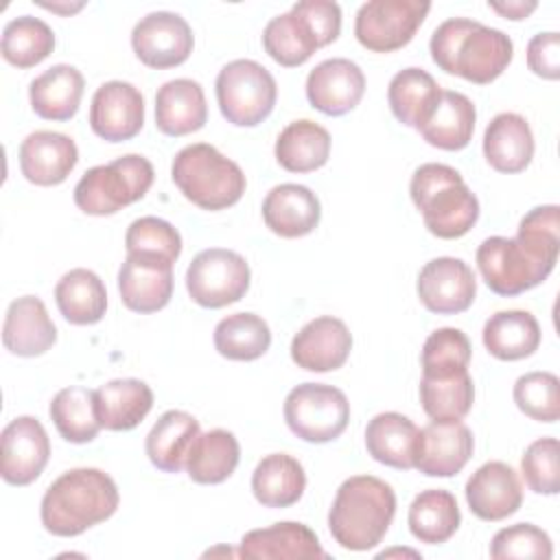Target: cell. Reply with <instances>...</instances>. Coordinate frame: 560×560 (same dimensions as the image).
Masks as SVG:
<instances>
[{
	"label": "cell",
	"instance_id": "ac0fdd59",
	"mask_svg": "<svg viewBox=\"0 0 560 560\" xmlns=\"http://www.w3.org/2000/svg\"><path fill=\"white\" fill-rule=\"evenodd\" d=\"M363 92L365 74L346 57L324 59L306 77V98L313 109L326 116L352 112L361 103Z\"/></svg>",
	"mask_w": 560,
	"mask_h": 560
},
{
	"label": "cell",
	"instance_id": "e575fe53",
	"mask_svg": "<svg viewBox=\"0 0 560 560\" xmlns=\"http://www.w3.org/2000/svg\"><path fill=\"white\" fill-rule=\"evenodd\" d=\"M55 302L66 322L74 326H90L103 319L107 291L92 269L77 267L59 278L55 287Z\"/></svg>",
	"mask_w": 560,
	"mask_h": 560
},
{
	"label": "cell",
	"instance_id": "44dd1931",
	"mask_svg": "<svg viewBox=\"0 0 560 560\" xmlns=\"http://www.w3.org/2000/svg\"><path fill=\"white\" fill-rule=\"evenodd\" d=\"M466 501L481 521H503L523 503V486L505 462H486L466 481Z\"/></svg>",
	"mask_w": 560,
	"mask_h": 560
},
{
	"label": "cell",
	"instance_id": "f6af8a7d",
	"mask_svg": "<svg viewBox=\"0 0 560 560\" xmlns=\"http://www.w3.org/2000/svg\"><path fill=\"white\" fill-rule=\"evenodd\" d=\"M516 407L538 422H556L560 418V381L553 372H527L514 383Z\"/></svg>",
	"mask_w": 560,
	"mask_h": 560
},
{
	"label": "cell",
	"instance_id": "ba28073f",
	"mask_svg": "<svg viewBox=\"0 0 560 560\" xmlns=\"http://www.w3.org/2000/svg\"><path fill=\"white\" fill-rule=\"evenodd\" d=\"M477 267L483 282L497 295H518L547 280L558 256L508 236H490L477 247Z\"/></svg>",
	"mask_w": 560,
	"mask_h": 560
},
{
	"label": "cell",
	"instance_id": "60d3db41",
	"mask_svg": "<svg viewBox=\"0 0 560 560\" xmlns=\"http://www.w3.org/2000/svg\"><path fill=\"white\" fill-rule=\"evenodd\" d=\"M271 346L269 324L256 313H232L214 328V348L232 361L260 359Z\"/></svg>",
	"mask_w": 560,
	"mask_h": 560
},
{
	"label": "cell",
	"instance_id": "7402d4cb",
	"mask_svg": "<svg viewBox=\"0 0 560 560\" xmlns=\"http://www.w3.org/2000/svg\"><path fill=\"white\" fill-rule=\"evenodd\" d=\"M238 558L247 560H326L317 534L298 521H280L262 529H252L241 538Z\"/></svg>",
	"mask_w": 560,
	"mask_h": 560
},
{
	"label": "cell",
	"instance_id": "f546056e",
	"mask_svg": "<svg viewBox=\"0 0 560 560\" xmlns=\"http://www.w3.org/2000/svg\"><path fill=\"white\" fill-rule=\"evenodd\" d=\"M83 88L85 79L79 68L57 63L31 81L28 101L44 120H70L79 109Z\"/></svg>",
	"mask_w": 560,
	"mask_h": 560
},
{
	"label": "cell",
	"instance_id": "cb8c5ba5",
	"mask_svg": "<svg viewBox=\"0 0 560 560\" xmlns=\"http://www.w3.org/2000/svg\"><path fill=\"white\" fill-rule=\"evenodd\" d=\"M265 225L282 236L298 238L311 234L322 219L317 195L302 184H278L262 201Z\"/></svg>",
	"mask_w": 560,
	"mask_h": 560
},
{
	"label": "cell",
	"instance_id": "816d5d0a",
	"mask_svg": "<svg viewBox=\"0 0 560 560\" xmlns=\"http://www.w3.org/2000/svg\"><path fill=\"white\" fill-rule=\"evenodd\" d=\"M488 7H490L492 11H497L499 15L508 18V20H525L538 4H536V2L514 0V2H488Z\"/></svg>",
	"mask_w": 560,
	"mask_h": 560
},
{
	"label": "cell",
	"instance_id": "9c48e42d",
	"mask_svg": "<svg viewBox=\"0 0 560 560\" xmlns=\"http://www.w3.org/2000/svg\"><path fill=\"white\" fill-rule=\"evenodd\" d=\"M214 92L223 118L236 127L260 125L273 112L278 98L273 74L254 59L225 63L217 74Z\"/></svg>",
	"mask_w": 560,
	"mask_h": 560
},
{
	"label": "cell",
	"instance_id": "484cf974",
	"mask_svg": "<svg viewBox=\"0 0 560 560\" xmlns=\"http://www.w3.org/2000/svg\"><path fill=\"white\" fill-rule=\"evenodd\" d=\"M477 109L472 101L455 90H442L427 118L416 127L418 133L438 149L459 151L468 147L475 131Z\"/></svg>",
	"mask_w": 560,
	"mask_h": 560
},
{
	"label": "cell",
	"instance_id": "52a82bcc",
	"mask_svg": "<svg viewBox=\"0 0 560 560\" xmlns=\"http://www.w3.org/2000/svg\"><path fill=\"white\" fill-rule=\"evenodd\" d=\"M153 177V164L144 155L127 153L85 171L74 186V203L85 214L107 217L142 199Z\"/></svg>",
	"mask_w": 560,
	"mask_h": 560
},
{
	"label": "cell",
	"instance_id": "3957f363",
	"mask_svg": "<svg viewBox=\"0 0 560 560\" xmlns=\"http://www.w3.org/2000/svg\"><path fill=\"white\" fill-rule=\"evenodd\" d=\"M396 514L392 486L372 475L348 477L335 494L328 512V529L339 547L368 551L376 547Z\"/></svg>",
	"mask_w": 560,
	"mask_h": 560
},
{
	"label": "cell",
	"instance_id": "c3c4849f",
	"mask_svg": "<svg viewBox=\"0 0 560 560\" xmlns=\"http://www.w3.org/2000/svg\"><path fill=\"white\" fill-rule=\"evenodd\" d=\"M521 472L525 483L536 494H558L560 490V444L556 438L534 440L523 457Z\"/></svg>",
	"mask_w": 560,
	"mask_h": 560
},
{
	"label": "cell",
	"instance_id": "d4e9b609",
	"mask_svg": "<svg viewBox=\"0 0 560 560\" xmlns=\"http://www.w3.org/2000/svg\"><path fill=\"white\" fill-rule=\"evenodd\" d=\"M57 341V328L44 302L35 295L13 300L4 315L2 343L11 354L39 357Z\"/></svg>",
	"mask_w": 560,
	"mask_h": 560
},
{
	"label": "cell",
	"instance_id": "9a60e30c",
	"mask_svg": "<svg viewBox=\"0 0 560 560\" xmlns=\"http://www.w3.org/2000/svg\"><path fill=\"white\" fill-rule=\"evenodd\" d=\"M416 289L427 311L438 315H455L475 302L477 280L472 269L462 258L440 256L420 269Z\"/></svg>",
	"mask_w": 560,
	"mask_h": 560
},
{
	"label": "cell",
	"instance_id": "d6a6232c",
	"mask_svg": "<svg viewBox=\"0 0 560 560\" xmlns=\"http://www.w3.org/2000/svg\"><path fill=\"white\" fill-rule=\"evenodd\" d=\"M486 350L499 361L532 357L540 346V326L529 311H499L488 317L481 332Z\"/></svg>",
	"mask_w": 560,
	"mask_h": 560
},
{
	"label": "cell",
	"instance_id": "4dcf8cb0",
	"mask_svg": "<svg viewBox=\"0 0 560 560\" xmlns=\"http://www.w3.org/2000/svg\"><path fill=\"white\" fill-rule=\"evenodd\" d=\"M96 416L103 429L131 431L153 407V392L140 378H114L94 392Z\"/></svg>",
	"mask_w": 560,
	"mask_h": 560
},
{
	"label": "cell",
	"instance_id": "d6986e66",
	"mask_svg": "<svg viewBox=\"0 0 560 560\" xmlns=\"http://www.w3.org/2000/svg\"><path fill=\"white\" fill-rule=\"evenodd\" d=\"M122 304L133 313H155L173 295V262L144 254H127L118 271Z\"/></svg>",
	"mask_w": 560,
	"mask_h": 560
},
{
	"label": "cell",
	"instance_id": "8fae6325",
	"mask_svg": "<svg viewBox=\"0 0 560 560\" xmlns=\"http://www.w3.org/2000/svg\"><path fill=\"white\" fill-rule=\"evenodd\" d=\"M247 260L223 247L199 252L186 269V289L192 302L203 308H223L238 302L249 289Z\"/></svg>",
	"mask_w": 560,
	"mask_h": 560
},
{
	"label": "cell",
	"instance_id": "f1b7e54d",
	"mask_svg": "<svg viewBox=\"0 0 560 560\" xmlns=\"http://www.w3.org/2000/svg\"><path fill=\"white\" fill-rule=\"evenodd\" d=\"M420 429L398 411L376 413L365 427V448L378 464L409 470L416 466Z\"/></svg>",
	"mask_w": 560,
	"mask_h": 560
},
{
	"label": "cell",
	"instance_id": "4fadbf2b",
	"mask_svg": "<svg viewBox=\"0 0 560 560\" xmlns=\"http://www.w3.org/2000/svg\"><path fill=\"white\" fill-rule=\"evenodd\" d=\"M192 31L188 22L173 11L147 13L131 31V48L136 57L155 70L175 68L192 52Z\"/></svg>",
	"mask_w": 560,
	"mask_h": 560
},
{
	"label": "cell",
	"instance_id": "f907efd6",
	"mask_svg": "<svg viewBox=\"0 0 560 560\" xmlns=\"http://www.w3.org/2000/svg\"><path fill=\"white\" fill-rule=\"evenodd\" d=\"M527 66L534 74L556 81L560 77V33L545 31L527 44Z\"/></svg>",
	"mask_w": 560,
	"mask_h": 560
},
{
	"label": "cell",
	"instance_id": "603a6c76",
	"mask_svg": "<svg viewBox=\"0 0 560 560\" xmlns=\"http://www.w3.org/2000/svg\"><path fill=\"white\" fill-rule=\"evenodd\" d=\"M77 162L79 149L74 140L59 131H33L20 144V171L35 186L66 182Z\"/></svg>",
	"mask_w": 560,
	"mask_h": 560
},
{
	"label": "cell",
	"instance_id": "f35d334b",
	"mask_svg": "<svg viewBox=\"0 0 560 560\" xmlns=\"http://www.w3.org/2000/svg\"><path fill=\"white\" fill-rule=\"evenodd\" d=\"M442 88L438 81L422 68H405L396 72L387 88L389 109L398 122L407 127H418L431 107L435 105Z\"/></svg>",
	"mask_w": 560,
	"mask_h": 560
},
{
	"label": "cell",
	"instance_id": "f5cc1de1",
	"mask_svg": "<svg viewBox=\"0 0 560 560\" xmlns=\"http://www.w3.org/2000/svg\"><path fill=\"white\" fill-rule=\"evenodd\" d=\"M44 9H50V11H57V13H74L83 7V2H79L77 7H61V4H42Z\"/></svg>",
	"mask_w": 560,
	"mask_h": 560
},
{
	"label": "cell",
	"instance_id": "4316f807",
	"mask_svg": "<svg viewBox=\"0 0 560 560\" xmlns=\"http://www.w3.org/2000/svg\"><path fill=\"white\" fill-rule=\"evenodd\" d=\"M208 120L203 88L192 79H171L155 94V125L162 133L179 138L199 131Z\"/></svg>",
	"mask_w": 560,
	"mask_h": 560
},
{
	"label": "cell",
	"instance_id": "ab89813d",
	"mask_svg": "<svg viewBox=\"0 0 560 560\" xmlns=\"http://www.w3.org/2000/svg\"><path fill=\"white\" fill-rule=\"evenodd\" d=\"M50 418L59 435L72 444H88L103 429L96 416L94 392L81 385H70L55 394Z\"/></svg>",
	"mask_w": 560,
	"mask_h": 560
},
{
	"label": "cell",
	"instance_id": "e0dca14e",
	"mask_svg": "<svg viewBox=\"0 0 560 560\" xmlns=\"http://www.w3.org/2000/svg\"><path fill=\"white\" fill-rule=\"evenodd\" d=\"M472 451V431L462 420H431L420 429L413 468L427 477H453L468 464Z\"/></svg>",
	"mask_w": 560,
	"mask_h": 560
},
{
	"label": "cell",
	"instance_id": "8992f818",
	"mask_svg": "<svg viewBox=\"0 0 560 560\" xmlns=\"http://www.w3.org/2000/svg\"><path fill=\"white\" fill-rule=\"evenodd\" d=\"M171 177L179 192L201 210H225L245 192V173L208 142L179 149L171 164Z\"/></svg>",
	"mask_w": 560,
	"mask_h": 560
},
{
	"label": "cell",
	"instance_id": "83f0119b",
	"mask_svg": "<svg viewBox=\"0 0 560 560\" xmlns=\"http://www.w3.org/2000/svg\"><path fill=\"white\" fill-rule=\"evenodd\" d=\"M483 158L499 173H521L534 158L529 122L514 112L497 114L483 133Z\"/></svg>",
	"mask_w": 560,
	"mask_h": 560
},
{
	"label": "cell",
	"instance_id": "ffe728a7",
	"mask_svg": "<svg viewBox=\"0 0 560 560\" xmlns=\"http://www.w3.org/2000/svg\"><path fill=\"white\" fill-rule=\"evenodd\" d=\"M352 350L348 326L332 315H322L304 324L291 341V359L308 372L339 370Z\"/></svg>",
	"mask_w": 560,
	"mask_h": 560
},
{
	"label": "cell",
	"instance_id": "30bf717a",
	"mask_svg": "<svg viewBox=\"0 0 560 560\" xmlns=\"http://www.w3.org/2000/svg\"><path fill=\"white\" fill-rule=\"evenodd\" d=\"M284 422L293 435L311 444L337 440L350 420V402L339 387L302 383L284 398Z\"/></svg>",
	"mask_w": 560,
	"mask_h": 560
},
{
	"label": "cell",
	"instance_id": "d590c367",
	"mask_svg": "<svg viewBox=\"0 0 560 560\" xmlns=\"http://www.w3.org/2000/svg\"><path fill=\"white\" fill-rule=\"evenodd\" d=\"M278 164L289 173H311L322 168L330 155V133L315 120L289 122L273 147Z\"/></svg>",
	"mask_w": 560,
	"mask_h": 560
},
{
	"label": "cell",
	"instance_id": "b9f144b4",
	"mask_svg": "<svg viewBox=\"0 0 560 560\" xmlns=\"http://www.w3.org/2000/svg\"><path fill=\"white\" fill-rule=\"evenodd\" d=\"M55 48L52 28L33 15H20L4 24L0 50L4 61L15 68H33Z\"/></svg>",
	"mask_w": 560,
	"mask_h": 560
},
{
	"label": "cell",
	"instance_id": "74e56055",
	"mask_svg": "<svg viewBox=\"0 0 560 560\" xmlns=\"http://www.w3.org/2000/svg\"><path fill=\"white\" fill-rule=\"evenodd\" d=\"M409 532L427 545L446 542L459 527L462 514L457 499L442 488H429L416 494L407 514Z\"/></svg>",
	"mask_w": 560,
	"mask_h": 560
},
{
	"label": "cell",
	"instance_id": "bcb514c9",
	"mask_svg": "<svg viewBox=\"0 0 560 560\" xmlns=\"http://www.w3.org/2000/svg\"><path fill=\"white\" fill-rule=\"evenodd\" d=\"M125 249L127 254H144L175 262L182 254V236L160 217H140L127 228Z\"/></svg>",
	"mask_w": 560,
	"mask_h": 560
},
{
	"label": "cell",
	"instance_id": "277c9868",
	"mask_svg": "<svg viewBox=\"0 0 560 560\" xmlns=\"http://www.w3.org/2000/svg\"><path fill=\"white\" fill-rule=\"evenodd\" d=\"M409 195L427 230L438 238H459L479 219V199L462 173L448 164H420L409 182Z\"/></svg>",
	"mask_w": 560,
	"mask_h": 560
},
{
	"label": "cell",
	"instance_id": "7dc6e473",
	"mask_svg": "<svg viewBox=\"0 0 560 560\" xmlns=\"http://www.w3.org/2000/svg\"><path fill=\"white\" fill-rule=\"evenodd\" d=\"M553 556V542L547 532L532 523H516L499 529L490 542V558L512 560V558H536L549 560Z\"/></svg>",
	"mask_w": 560,
	"mask_h": 560
},
{
	"label": "cell",
	"instance_id": "836d02e7",
	"mask_svg": "<svg viewBox=\"0 0 560 560\" xmlns=\"http://www.w3.org/2000/svg\"><path fill=\"white\" fill-rule=\"evenodd\" d=\"M304 488V466L287 453H271L262 457L252 472V492L265 508H289L300 501Z\"/></svg>",
	"mask_w": 560,
	"mask_h": 560
},
{
	"label": "cell",
	"instance_id": "5b68a950",
	"mask_svg": "<svg viewBox=\"0 0 560 560\" xmlns=\"http://www.w3.org/2000/svg\"><path fill=\"white\" fill-rule=\"evenodd\" d=\"M341 9L330 0H302L276 15L262 31L265 52L284 68L302 66L311 55L339 37Z\"/></svg>",
	"mask_w": 560,
	"mask_h": 560
},
{
	"label": "cell",
	"instance_id": "7a4b0ae2",
	"mask_svg": "<svg viewBox=\"0 0 560 560\" xmlns=\"http://www.w3.org/2000/svg\"><path fill=\"white\" fill-rule=\"evenodd\" d=\"M120 494L114 479L98 468H72L59 475L44 492L39 516L46 532L70 538L107 521Z\"/></svg>",
	"mask_w": 560,
	"mask_h": 560
},
{
	"label": "cell",
	"instance_id": "8d00e7d4",
	"mask_svg": "<svg viewBox=\"0 0 560 560\" xmlns=\"http://www.w3.org/2000/svg\"><path fill=\"white\" fill-rule=\"evenodd\" d=\"M238 457L241 446L236 435L228 429H210L199 433L192 442L186 457V470L195 483H221L236 470Z\"/></svg>",
	"mask_w": 560,
	"mask_h": 560
},
{
	"label": "cell",
	"instance_id": "ee69618b",
	"mask_svg": "<svg viewBox=\"0 0 560 560\" xmlns=\"http://www.w3.org/2000/svg\"><path fill=\"white\" fill-rule=\"evenodd\" d=\"M470 354H472V348L466 332L451 326L438 328L427 337L420 352L422 376L442 378V376L464 372L468 370Z\"/></svg>",
	"mask_w": 560,
	"mask_h": 560
},
{
	"label": "cell",
	"instance_id": "7bdbcfd3",
	"mask_svg": "<svg viewBox=\"0 0 560 560\" xmlns=\"http://www.w3.org/2000/svg\"><path fill=\"white\" fill-rule=\"evenodd\" d=\"M475 400V385L468 370L431 378H420V405L431 420H462Z\"/></svg>",
	"mask_w": 560,
	"mask_h": 560
},
{
	"label": "cell",
	"instance_id": "5bb4252c",
	"mask_svg": "<svg viewBox=\"0 0 560 560\" xmlns=\"http://www.w3.org/2000/svg\"><path fill=\"white\" fill-rule=\"evenodd\" d=\"M50 440L33 416L13 418L0 435V475L11 486L33 483L46 468Z\"/></svg>",
	"mask_w": 560,
	"mask_h": 560
},
{
	"label": "cell",
	"instance_id": "1f68e13d",
	"mask_svg": "<svg viewBox=\"0 0 560 560\" xmlns=\"http://www.w3.org/2000/svg\"><path fill=\"white\" fill-rule=\"evenodd\" d=\"M199 433L201 429L195 416L182 409H168L158 418L144 440L147 457L164 472H179Z\"/></svg>",
	"mask_w": 560,
	"mask_h": 560
},
{
	"label": "cell",
	"instance_id": "6da1fadb",
	"mask_svg": "<svg viewBox=\"0 0 560 560\" xmlns=\"http://www.w3.org/2000/svg\"><path fill=\"white\" fill-rule=\"evenodd\" d=\"M429 50L440 70L477 85L501 77L514 57V44L503 31L468 18L444 20L433 31Z\"/></svg>",
	"mask_w": 560,
	"mask_h": 560
},
{
	"label": "cell",
	"instance_id": "7c38bea8",
	"mask_svg": "<svg viewBox=\"0 0 560 560\" xmlns=\"http://www.w3.org/2000/svg\"><path fill=\"white\" fill-rule=\"evenodd\" d=\"M429 9L427 0L363 2L354 18V37L372 52H394L413 39Z\"/></svg>",
	"mask_w": 560,
	"mask_h": 560
},
{
	"label": "cell",
	"instance_id": "2e32d148",
	"mask_svg": "<svg viewBox=\"0 0 560 560\" xmlns=\"http://www.w3.org/2000/svg\"><path fill=\"white\" fill-rule=\"evenodd\" d=\"M144 125V98L127 81H107L96 88L90 105V127L107 142H125Z\"/></svg>",
	"mask_w": 560,
	"mask_h": 560
},
{
	"label": "cell",
	"instance_id": "681fc988",
	"mask_svg": "<svg viewBox=\"0 0 560 560\" xmlns=\"http://www.w3.org/2000/svg\"><path fill=\"white\" fill-rule=\"evenodd\" d=\"M518 238L558 254L560 252V208L549 206H536L532 208L518 223Z\"/></svg>",
	"mask_w": 560,
	"mask_h": 560
}]
</instances>
